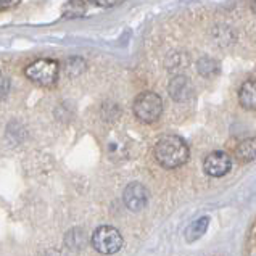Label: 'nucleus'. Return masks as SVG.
<instances>
[{
    "instance_id": "nucleus-16",
    "label": "nucleus",
    "mask_w": 256,
    "mask_h": 256,
    "mask_svg": "<svg viewBox=\"0 0 256 256\" xmlns=\"http://www.w3.org/2000/svg\"><path fill=\"white\" fill-rule=\"evenodd\" d=\"M252 10H253V13L256 14V0H253V5H252Z\"/></svg>"
},
{
    "instance_id": "nucleus-4",
    "label": "nucleus",
    "mask_w": 256,
    "mask_h": 256,
    "mask_svg": "<svg viewBox=\"0 0 256 256\" xmlns=\"http://www.w3.org/2000/svg\"><path fill=\"white\" fill-rule=\"evenodd\" d=\"M90 244L95 252L102 254H114L122 248V236L118 229L112 226H100L94 230Z\"/></svg>"
},
{
    "instance_id": "nucleus-14",
    "label": "nucleus",
    "mask_w": 256,
    "mask_h": 256,
    "mask_svg": "<svg viewBox=\"0 0 256 256\" xmlns=\"http://www.w3.org/2000/svg\"><path fill=\"white\" fill-rule=\"evenodd\" d=\"M86 2H90L97 6H113L116 4H120L121 0H86Z\"/></svg>"
},
{
    "instance_id": "nucleus-7",
    "label": "nucleus",
    "mask_w": 256,
    "mask_h": 256,
    "mask_svg": "<svg viewBox=\"0 0 256 256\" xmlns=\"http://www.w3.org/2000/svg\"><path fill=\"white\" fill-rule=\"evenodd\" d=\"M168 90L174 102H187L194 94V87L192 82L188 81V78L186 76H176L171 79L170 86H168Z\"/></svg>"
},
{
    "instance_id": "nucleus-15",
    "label": "nucleus",
    "mask_w": 256,
    "mask_h": 256,
    "mask_svg": "<svg viewBox=\"0 0 256 256\" xmlns=\"http://www.w3.org/2000/svg\"><path fill=\"white\" fill-rule=\"evenodd\" d=\"M21 0H0V12L4 10H10V8H14Z\"/></svg>"
},
{
    "instance_id": "nucleus-5",
    "label": "nucleus",
    "mask_w": 256,
    "mask_h": 256,
    "mask_svg": "<svg viewBox=\"0 0 256 256\" xmlns=\"http://www.w3.org/2000/svg\"><path fill=\"white\" fill-rule=\"evenodd\" d=\"M232 170V158L226 152H213L204 158L203 171L211 178H222Z\"/></svg>"
},
{
    "instance_id": "nucleus-1",
    "label": "nucleus",
    "mask_w": 256,
    "mask_h": 256,
    "mask_svg": "<svg viewBox=\"0 0 256 256\" xmlns=\"http://www.w3.org/2000/svg\"><path fill=\"white\" fill-rule=\"evenodd\" d=\"M155 153L156 162L166 170H174L187 163L188 160V147L186 140L179 136H164L155 144Z\"/></svg>"
},
{
    "instance_id": "nucleus-9",
    "label": "nucleus",
    "mask_w": 256,
    "mask_h": 256,
    "mask_svg": "<svg viewBox=\"0 0 256 256\" xmlns=\"http://www.w3.org/2000/svg\"><path fill=\"white\" fill-rule=\"evenodd\" d=\"M236 156L238 162L250 163L256 160V137H248L236 147Z\"/></svg>"
},
{
    "instance_id": "nucleus-6",
    "label": "nucleus",
    "mask_w": 256,
    "mask_h": 256,
    "mask_svg": "<svg viewBox=\"0 0 256 256\" xmlns=\"http://www.w3.org/2000/svg\"><path fill=\"white\" fill-rule=\"evenodd\" d=\"M148 190L138 182H130L122 192V202L130 211H142L148 203Z\"/></svg>"
},
{
    "instance_id": "nucleus-10",
    "label": "nucleus",
    "mask_w": 256,
    "mask_h": 256,
    "mask_svg": "<svg viewBox=\"0 0 256 256\" xmlns=\"http://www.w3.org/2000/svg\"><path fill=\"white\" fill-rule=\"evenodd\" d=\"M208 226H210V218H206V216L198 218L196 221H194L187 228L186 240H187V242H195V240H198L200 237H203L204 234H206Z\"/></svg>"
},
{
    "instance_id": "nucleus-12",
    "label": "nucleus",
    "mask_w": 256,
    "mask_h": 256,
    "mask_svg": "<svg viewBox=\"0 0 256 256\" xmlns=\"http://www.w3.org/2000/svg\"><path fill=\"white\" fill-rule=\"evenodd\" d=\"M196 70H198V72L203 76V78H211L218 74V64L214 60H211V58H202V60L196 63Z\"/></svg>"
},
{
    "instance_id": "nucleus-2",
    "label": "nucleus",
    "mask_w": 256,
    "mask_h": 256,
    "mask_svg": "<svg viewBox=\"0 0 256 256\" xmlns=\"http://www.w3.org/2000/svg\"><path fill=\"white\" fill-rule=\"evenodd\" d=\"M163 113V100L155 92H142L134 100V114L144 124H152L160 120Z\"/></svg>"
},
{
    "instance_id": "nucleus-11",
    "label": "nucleus",
    "mask_w": 256,
    "mask_h": 256,
    "mask_svg": "<svg viewBox=\"0 0 256 256\" xmlns=\"http://www.w3.org/2000/svg\"><path fill=\"white\" fill-rule=\"evenodd\" d=\"M63 70H64V72H66V76L76 78L86 70V62L82 60L81 56H71V58H68L66 62H64Z\"/></svg>"
},
{
    "instance_id": "nucleus-8",
    "label": "nucleus",
    "mask_w": 256,
    "mask_h": 256,
    "mask_svg": "<svg viewBox=\"0 0 256 256\" xmlns=\"http://www.w3.org/2000/svg\"><path fill=\"white\" fill-rule=\"evenodd\" d=\"M238 102L245 110H256V79L242 84L238 90Z\"/></svg>"
},
{
    "instance_id": "nucleus-13",
    "label": "nucleus",
    "mask_w": 256,
    "mask_h": 256,
    "mask_svg": "<svg viewBox=\"0 0 256 256\" xmlns=\"http://www.w3.org/2000/svg\"><path fill=\"white\" fill-rule=\"evenodd\" d=\"M8 92H10V81L0 72V102L6 98Z\"/></svg>"
},
{
    "instance_id": "nucleus-3",
    "label": "nucleus",
    "mask_w": 256,
    "mask_h": 256,
    "mask_svg": "<svg viewBox=\"0 0 256 256\" xmlns=\"http://www.w3.org/2000/svg\"><path fill=\"white\" fill-rule=\"evenodd\" d=\"M58 72H60V66L50 58H40V60L28 64L24 70V74L29 81L40 87H52L58 79Z\"/></svg>"
}]
</instances>
